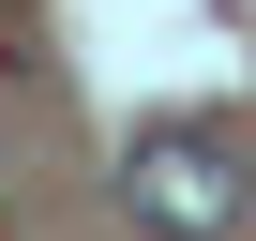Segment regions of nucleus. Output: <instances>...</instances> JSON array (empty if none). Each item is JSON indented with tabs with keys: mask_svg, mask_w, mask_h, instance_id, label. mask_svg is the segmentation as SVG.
Segmentation results:
<instances>
[{
	"mask_svg": "<svg viewBox=\"0 0 256 241\" xmlns=\"http://www.w3.org/2000/svg\"><path fill=\"white\" fill-rule=\"evenodd\" d=\"M120 196H136V226H166V241H211V226L241 211V151H226V136H136Z\"/></svg>",
	"mask_w": 256,
	"mask_h": 241,
	"instance_id": "f257e3e1",
	"label": "nucleus"
}]
</instances>
